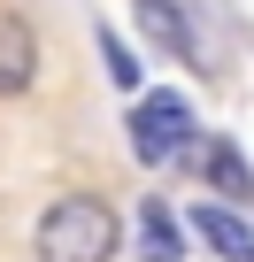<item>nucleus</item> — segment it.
I'll use <instances>...</instances> for the list:
<instances>
[{
    "label": "nucleus",
    "mask_w": 254,
    "mask_h": 262,
    "mask_svg": "<svg viewBox=\"0 0 254 262\" xmlns=\"http://www.w3.org/2000/svg\"><path fill=\"white\" fill-rule=\"evenodd\" d=\"M116 208L100 193H62L39 216V262H116Z\"/></svg>",
    "instance_id": "f257e3e1"
},
{
    "label": "nucleus",
    "mask_w": 254,
    "mask_h": 262,
    "mask_svg": "<svg viewBox=\"0 0 254 262\" xmlns=\"http://www.w3.org/2000/svg\"><path fill=\"white\" fill-rule=\"evenodd\" d=\"M131 155L154 162V170H177L200 155V131H193V100L185 93H147L131 108Z\"/></svg>",
    "instance_id": "f03ea898"
},
{
    "label": "nucleus",
    "mask_w": 254,
    "mask_h": 262,
    "mask_svg": "<svg viewBox=\"0 0 254 262\" xmlns=\"http://www.w3.org/2000/svg\"><path fill=\"white\" fill-rule=\"evenodd\" d=\"M31 77H39V39H31V24L0 16V100L31 93Z\"/></svg>",
    "instance_id": "7ed1b4c3"
},
{
    "label": "nucleus",
    "mask_w": 254,
    "mask_h": 262,
    "mask_svg": "<svg viewBox=\"0 0 254 262\" xmlns=\"http://www.w3.org/2000/svg\"><path fill=\"white\" fill-rule=\"evenodd\" d=\"M185 224H200V239H208L223 262H246V254H254V231H246V216H239L231 201H200Z\"/></svg>",
    "instance_id": "20e7f679"
},
{
    "label": "nucleus",
    "mask_w": 254,
    "mask_h": 262,
    "mask_svg": "<svg viewBox=\"0 0 254 262\" xmlns=\"http://www.w3.org/2000/svg\"><path fill=\"white\" fill-rule=\"evenodd\" d=\"M131 16H139V31L154 39V47H170V54H200V39H193V16L177 8V0H131Z\"/></svg>",
    "instance_id": "39448f33"
},
{
    "label": "nucleus",
    "mask_w": 254,
    "mask_h": 262,
    "mask_svg": "<svg viewBox=\"0 0 254 262\" xmlns=\"http://www.w3.org/2000/svg\"><path fill=\"white\" fill-rule=\"evenodd\" d=\"M200 155H208L200 170H208V185H216V201H231V208H246V201H254V170H246V155H239L231 139H216V147H200Z\"/></svg>",
    "instance_id": "423d86ee"
},
{
    "label": "nucleus",
    "mask_w": 254,
    "mask_h": 262,
    "mask_svg": "<svg viewBox=\"0 0 254 262\" xmlns=\"http://www.w3.org/2000/svg\"><path fill=\"white\" fill-rule=\"evenodd\" d=\"M139 254H147V262H177V254H185V216L162 208V193L139 208Z\"/></svg>",
    "instance_id": "0eeeda50"
},
{
    "label": "nucleus",
    "mask_w": 254,
    "mask_h": 262,
    "mask_svg": "<svg viewBox=\"0 0 254 262\" xmlns=\"http://www.w3.org/2000/svg\"><path fill=\"white\" fill-rule=\"evenodd\" d=\"M100 54H108V77H116L123 93H131V85H139V62H131V54H123V47H116L108 31H100Z\"/></svg>",
    "instance_id": "6e6552de"
},
{
    "label": "nucleus",
    "mask_w": 254,
    "mask_h": 262,
    "mask_svg": "<svg viewBox=\"0 0 254 262\" xmlns=\"http://www.w3.org/2000/svg\"><path fill=\"white\" fill-rule=\"evenodd\" d=\"M246 262H254V254H246Z\"/></svg>",
    "instance_id": "1a4fd4ad"
}]
</instances>
